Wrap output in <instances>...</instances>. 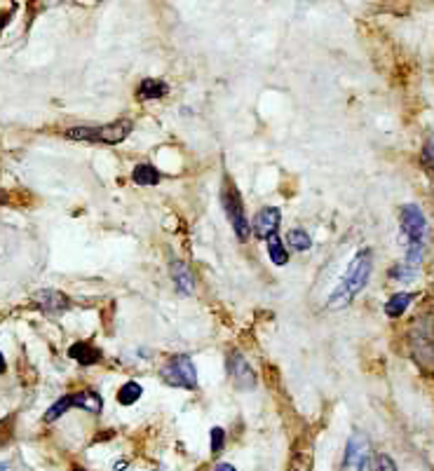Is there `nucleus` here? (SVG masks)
Listing matches in <instances>:
<instances>
[{"label": "nucleus", "mask_w": 434, "mask_h": 471, "mask_svg": "<svg viewBox=\"0 0 434 471\" xmlns=\"http://www.w3.org/2000/svg\"><path fill=\"white\" fill-rule=\"evenodd\" d=\"M223 446H225V432L221 427H214L211 429V453L218 455L223 450Z\"/></svg>", "instance_id": "nucleus-23"}, {"label": "nucleus", "mask_w": 434, "mask_h": 471, "mask_svg": "<svg viewBox=\"0 0 434 471\" xmlns=\"http://www.w3.org/2000/svg\"><path fill=\"white\" fill-rule=\"evenodd\" d=\"M279 223H282L279 209H275V206L260 209L256 213V218H253V234H256L258 239H268L270 234H277Z\"/></svg>", "instance_id": "nucleus-8"}, {"label": "nucleus", "mask_w": 434, "mask_h": 471, "mask_svg": "<svg viewBox=\"0 0 434 471\" xmlns=\"http://www.w3.org/2000/svg\"><path fill=\"white\" fill-rule=\"evenodd\" d=\"M315 467V457H312L310 448H296L289 457V464H286V471H312Z\"/></svg>", "instance_id": "nucleus-15"}, {"label": "nucleus", "mask_w": 434, "mask_h": 471, "mask_svg": "<svg viewBox=\"0 0 434 471\" xmlns=\"http://www.w3.org/2000/svg\"><path fill=\"white\" fill-rule=\"evenodd\" d=\"M411 354L423 371L434 373V319L423 317L411 328Z\"/></svg>", "instance_id": "nucleus-2"}, {"label": "nucleus", "mask_w": 434, "mask_h": 471, "mask_svg": "<svg viewBox=\"0 0 434 471\" xmlns=\"http://www.w3.org/2000/svg\"><path fill=\"white\" fill-rule=\"evenodd\" d=\"M371 270H373L371 248H359V251L355 253V258L350 260V265H347L343 279L338 281V286L333 288L331 295L326 298V307H329L331 312H336V309H345L359 293H362V288L369 284Z\"/></svg>", "instance_id": "nucleus-1"}, {"label": "nucleus", "mask_w": 434, "mask_h": 471, "mask_svg": "<svg viewBox=\"0 0 434 471\" xmlns=\"http://www.w3.org/2000/svg\"><path fill=\"white\" fill-rule=\"evenodd\" d=\"M265 241H268V253H270L272 263H275L277 267L289 263V251L284 248V241L279 239V234H270V237L265 239Z\"/></svg>", "instance_id": "nucleus-18"}, {"label": "nucleus", "mask_w": 434, "mask_h": 471, "mask_svg": "<svg viewBox=\"0 0 434 471\" xmlns=\"http://www.w3.org/2000/svg\"><path fill=\"white\" fill-rule=\"evenodd\" d=\"M134 129V122L132 120H115L113 125L94 127V141H102V143H120Z\"/></svg>", "instance_id": "nucleus-9"}, {"label": "nucleus", "mask_w": 434, "mask_h": 471, "mask_svg": "<svg viewBox=\"0 0 434 471\" xmlns=\"http://www.w3.org/2000/svg\"><path fill=\"white\" fill-rule=\"evenodd\" d=\"M286 244H289L291 251H308V248L312 246V239H310V234L305 230L293 227V230L286 234Z\"/></svg>", "instance_id": "nucleus-20"}, {"label": "nucleus", "mask_w": 434, "mask_h": 471, "mask_svg": "<svg viewBox=\"0 0 434 471\" xmlns=\"http://www.w3.org/2000/svg\"><path fill=\"white\" fill-rule=\"evenodd\" d=\"M160 171L155 169L153 164H136L134 167V171H132V181L134 183H139V185H158L160 183Z\"/></svg>", "instance_id": "nucleus-17"}, {"label": "nucleus", "mask_w": 434, "mask_h": 471, "mask_svg": "<svg viewBox=\"0 0 434 471\" xmlns=\"http://www.w3.org/2000/svg\"><path fill=\"white\" fill-rule=\"evenodd\" d=\"M3 22H5V17H3V19H0V31H3Z\"/></svg>", "instance_id": "nucleus-30"}, {"label": "nucleus", "mask_w": 434, "mask_h": 471, "mask_svg": "<svg viewBox=\"0 0 434 471\" xmlns=\"http://www.w3.org/2000/svg\"><path fill=\"white\" fill-rule=\"evenodd\" d=\"M411 300H413V295H411V293H406V291L395 293L390 300L385 302V314H387V317H392V319L402 317V314L406 312V307L411 305Z\"/></svg>", "instance_id": "nucleus-16"}, {"label": "nucleus", "mask_w": 434, "mask_h": 471, "mask_svg": "<svg viewBox=\"0 0 434 471\" xmlns=\"http://www.w3.org/2000/svg\"><path fill=\"white\" fill-rule=\"evenodd\" d=\"M390 277L395 281H402V284H409L418 277V267L416 265H409V263H399L390 270Z\"/></svg>", "instance_id": "nucleus-21"}, {"label": "nucleus", "mask_w": 434, "mask_h": 471, "mask_svg": "<svg viewBox=\"0 0 434 471\" xmlns=\"http://www.w3.org/2000/svg\"><path fill=\"white\" fill-rule=\"evenodd\" d=\"M69 356L71 359H76L80 366H94L102 359V349H97L94 345H90V342H76L71 349H69Z\"/></svg>", "instance_id": "nucleus-11"}, {"label": "nucleus", "mask_w": 434, "mask_h": 471, "mask_svg": "<svg viewBox=\"0 0 434 471\" xmlns=\"http://www.w3.org/2000/svg\"><path fill=\"white\" fill-rule=\"evenodd\" d=\"M376 471H399V469L390 455L380 453V455H376Z\"/></svg>", "instance_id": "nucleus-24"}, {"label": "nucleus", "mask_w": 434, "mask_h": 471, "mask_svg": "<svg viewBox=\"0 0 434 471\" xmlns=\"http://www.w3.org/2000/svg\"><path fill=\"white\" fill-rule=\"evenodd\" d=\"M167 92H169L167 83L155 80V78H146V80H141V85H139L136 97L141 101H155V99H162Z\"/></svg>", "instance_id": "nucleus-12"}, {"label": "nucleus", "mask_w": 434, "mask_h": 471, "mask_svg": "<svg viewBox=\"0 0 434 471\" xmlns=\"http://www.w3.org/2000/svg\"><path fill=\"white\" fill-rule=\"evenodd\" d=\"M214 471H237L235 467H232V464H228V462H221V464H216V469Z\"/></svg>", "instance_id": "nucleus-26"}, {"label": "nucleus", "mask_w": 434, "mask_h": 471, "mask_svg": "<svg viewBox=\"0 0 434 471\" xmlns=\"http://www.w3.org/2000/svg\"><path fill=\"white\" fill-rule=\"evenodd\" d=\"M221 204L225 209V213H228V220L232 225V230H235L237 239L239 241H246L251 234V227H249V220L244 216V204H242V197H239L237 188L230 183H225V188L221 190Z\"/></svg>", "instance_id": "nucleus-4"}, {"label": "nucleus", "mask_w": 434, "mask_h": 471, "mask_svg": "<svg viewBox=\"0 0 434 471\" xmlns=\"http://www.w3.org/2000/svg\"><path fill=\"white\" fill-rule=\"evenodd\" d=\"M228 373H230V378L235 380V385L239 389H253L256 387L258 378H256V373L251 371V366L246 363V359L242 354L232 352L228 356Z\"/></svg>", "instance_id": "nucleus-7"}, {"label": "nucleus", "mask_w": 434, "mask_h": 471, "mask_svg": "<svg viewBox=\"0 0 434 471\" xmlns=\"http://www.w3.org/2000/svg\"><path fill=\"white\" fill-rule=\"evenodd\" d=\"M33 300H36L38 307L45 309V312H64V309H69L71 305L69 295H64L62 291H55V288H43V291L33 295Z\"/></svg>", "instance_id": "nucleus-10"}, {"label": "nucleus", "mask_w": 434, "mask_h": 471, "mask_svg": "<svg viewBox=\"0 0 434 471\" xmlns=\"http://www.w3.org/2000/svg\"><path fill=\"white\" fill-rule=\"evenodd\" d=\"M399 227L406 248H425V213L418 204H404L399 209Z\"/></svg>", "instance_id": "nucleus-3"}, {"label": "nucleus", "mask_w": 434, "mask_h": 471, "mask_svg": "<svg viewBox=\"0 0 434 471\" xmlns=\"http://www.w3.org/2000/svg\"><path fill=\"white\" fill-rule=\"evenodd\" d=\"M5 368H8V363H5V356L0 354V373H5Z\"/></svg>", "instance_id": "nucleus-28"}, {"label": "nucleus", "mask_w": 434, "mask_h": 471, "mask_svg": "<svg viewBox=\"0 0 434 471\" xmlns=\"http://www.w3.org/2000/svg\"><path fill=\"white\" fill-rule=\"evenodd\" d=\"M0 471H8V462H0Z\"/></svg>", "instance_id": "nucleus-29"}, {"label": "nucleus", "mask_w": 434, "mask_h": 471, "mask_svg": "<svg viewBox=\"0 0 434 471\" xmlns=\"http://www.w3.org/2000/svg\"><path fill=\"white\" fill-rule=\"evenodd\" d=\"M69 408H73V399H71V394H66V396H62V399H59V401H55V406H50V408H48V413H45L43 420H45V422H55V420H59V417H62Z\"/></svg>", "instance_id": "nucleus-22"}, {"label": "nucleus", "mask_w": 434, "mask_h": 471, "mask_svg": "<svg viewBox=\"0 0 434 471\" xmlns=\"http://www.w3.org/2000/svg\"><path fill=\"white\" fill-rule=\"evenodd\" d=\"M73 471H83V469H73Z\"/></svg>", "instance_id": "nucleus-31"}, {"label": "nucleus", "mask_w": 434, "mask_h": 471, "mask_svg": "<svg viewBox=\"0 0 434 471\" xmlns=\"http://www.w3.org/2000/svg\"><path fill=\"white\" fill-rule=\"evenodd\" d=\"M141 394H144V389L139 382H125V385L118 389V401L122 403V406H132V403H136L141 399Z\"/></svg>", "instance_id": "nucleus-19"}, {"label": "nucleus", "mask_w": 434, "mask_h": 471, "mask_svg": "<svg viewBox=\"0 0 434 471\" xmlns=\"http://www.w3.org/2000/svg\"><path fill=\"white\" fill-rule=\"evenodd\" d=\"M162 378H164V382H169L174 387H186V389L197 387L195 366H192L190 356H186V354H176L167 361V366L162 368Z\"/></svg>", "instance_id": "nucleus-5"}, {"label": "nucleus", "mask_w": 434, "mask_h": 471, "mask_svg": "<svg viewBox=\"0 0 434 471\" xmlns=\"http://www.w3.org/2000/svg\"><path fill=\"white\" fill-rule=\"evenodd\" d=\"M8 199H10V197H8V192L0 190V204H8Z\"/></svg>", "instance_id": "nucleus-27"}, {"label": "nucleus", "mask_w": 434, "mask_h": 471, "mask_svg": "<svg viewBox=\"0 0 434 471\" xmlns=\"http://www.w3.org/2000/svg\"><path fill=\"white\" fill-rule=\"evenodd\" d=\"M369 455H371L369 439H366L362 432H355L347 439L343 471H364L366 464H369Z\"/></svg>", "instance_id": "nucleus-6"}, {"label": "nucleus", "mask_w": 434, "mask_h": 471, "mask_svg": "<svg viewBox=\"0 0 434 471\" xmlns=\"http://www.w3.org/2000/svg\"><path fill=\"white\" fill-rule=\"evenodd\" d=\"M172 279L181 293H192V288H195V281H192L188 265L181 263V260H174L172 263Z\"/></svg>", "instance_id": "nucleus-13"}, {"label": "nucleus", "mask_w": 434, "mask_h": 471, "mask_svg": "<svg viewBox=\"0 0 434 471\" xmlns=\"http://www.w3.org/2000/svg\"><path fill=\"white\" fill-rule=\"evenodd\" d=\"M73 399V408H83L87 413H102L104 401L97 392H76L71 394Z\"/></svg>", "instance_id": "nucleus-14"}, {"label": "nucleus", "mask_w": 434, "mask_h": 471, "mask_svg": "<svg viewBox=\"0 0 434 471\" xmlns=\"http://www.w3.org/2000/svg\"><path fill=\"white\" fill-rule=\"evenodd\" d=\"M423 162L434 169V134H432L430 139H427V143L423 148Z\"/></svg>", "instance_id": "nucleus-25"}]
</instances>
